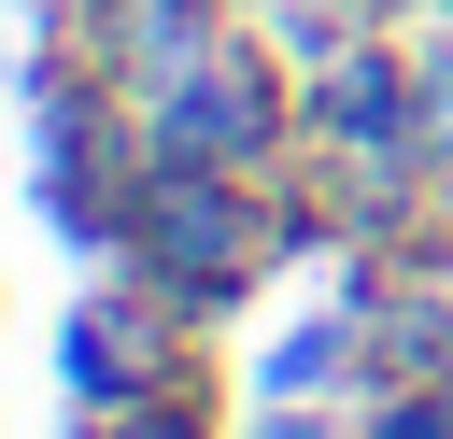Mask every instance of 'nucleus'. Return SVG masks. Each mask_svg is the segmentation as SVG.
<instances>
[{"mask_svg": "<svg viewBox=\"0 0 453 439\" xmlns=\"http://www.w3.org/2000/svg\"><path fill=\"white\" fill-rule=\"evenodd\" d=\"M142 127H156V156H184V170H241V156L283 142V99H269V71H255L241 42H212V57H184L170 85H142Z\"/></svg>", "mask_w": 453, "mask_h": 439, "instance_id": "f03ea898", "label": "nucleus"}, {"mask_svg": "<svg viewBox=\"0 0 453 439\" xmlns=\"http://www.w3.org/2000/svg\"><path fill=\"white\" fill-rule=\"evenodd\" d=\"M57 354H71V397H113V411H142V397L170 382V326L127 312V297H85Z\"/></svg>", "mask_w": 453, "mask_h": 439, "instance_id": "7ed1b4c3", "label": "nucleus"}, {"mask_svg": "<svg viewBox=\"0 0 453 439\" xmlns=\"http://www.w3.org/2000/svg\"><path fill=\"white\" fill-rule=\"evenodd\" d=\"M340 354H354V326H340V312H326V326H297V340L269 354V397H311V382H326Z\"/></svg>", "mask_w": 453, "mask_h": 439, "instance_id": "39448f33", "label": "nucleus"}, {"mask_svg": "<svg viewBox=\"0 0 453 439\" xmlns=\"http://www.w3.org/2000/svg\"><path fill=\"white\" fill-rule=\"evenodd\" d=\"M127 241H142V269H156V283H170L184 312H212V297H241V269L269 255V227H255V198H241L226 170H184V156L156 170V198H142V227H127Z\"/></svg>", "mask_w": 453, "mask_h": 439, "instance_id": "f257e3e1", "label": "nucleus"}, {"mask_svg": "<svg viewBox=\"0 0 453 439\" xmlns=\"http://www.w3.org/2000/svg\"><path fill=\"white\" fill-rule=\"evenodd\" d=\"M311 127H326V142H354L368 170H396V156L425 142V127L396 113V57H368V42H340V57L311 71Z\"/></svg>", "mask_w": 453, "mask_h": 439, "instance_id": "20e7f679", "label": "nucleus"}, {"mask_svg": "<svg viewBox=\"0 0 453 439\" xmlns=\"http://www.w3.org/2000/svg\"><path fill=\"white\" fill-rule=\"evenodd\" d=\"M382 439H453V397H396V411H382Z\"/></svg>", "mask_w": 453, "mask_h": 439, "instance_id": "0eeeda50", "label": "nucleus"}, {"mask_svg": "<svg viewBox=\"0 0 453 439\" xmlns=\"http://www.w3.org/2000/svg\"><path fill=\"white\" fill-rule=\"evenodd\" d=\"M411 127H425V156H453V57H439V71L411 85Z\"/></svg>", "mask_w": 453, "mask_h": 439, "instance_id": "423d86ee", "label": "nucleus"}, {"mask_svg": "<svg viewBox=\"0 0 453 439\" xmlns=\"http://www.w3.org/2000/svg\"><path fill=\"white\" fill-rule=\"evenodd\" d=\"M255 439H326V425H297V411H283V425H255Z\"/></svg>", "mask_w": 453, "mask_h": 439, "instance_id": "6e6552de", "label": "nucleus"}]
</instances>
